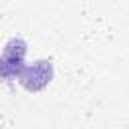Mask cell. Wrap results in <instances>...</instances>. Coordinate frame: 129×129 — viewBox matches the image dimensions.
Segmentation results:
<instances>
[{"label":"cell","instance_id":"obj_2","mask_svg":"<svg viewBox=\"0 0 129 129\" xmlns=\"http://www.w3.org/2000/svg\"><path fill=\"white\" fill-rule=\"evenodd\" d=\"M24 67H26L24 56H16V54H10V52L2 50V54H0V79L2 81L18 79Z\"/></svg>","mask_w":129,"mask_h":129},{"label":"cell","instance_id":"obj_1","mask_svg":"<svg viewBox=\"0 0 129 129\" xmlns=\"http://www.w3.org/2000/svg\"><path fill=\"white\" fill-rule=\"evenodd\" d=\"M54 77V67L50 60L46 58H38L30 64H26L18 77V83L20 87H24L26 91L30 93H36V91H42L44 87H48V83L52 81Z\"/></svg>","mask_w":129,"mask_h":129}]
</instances>
